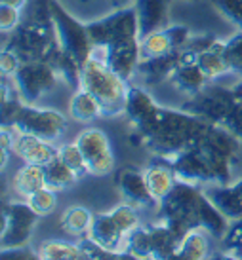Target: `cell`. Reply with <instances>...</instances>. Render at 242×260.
<instances>
[{"mask_svg":"<svg viewBox=\"0 0 242 260\" xmlns=\"http://www.w3.org/2000/svg\"><path fill=\"white\" fill-rule=\"evenodd\" d=\"M21 59L15 53L14 50L10 48H2V53H0V71H2V78H14L15 73L19 71L21 67Z\"/></svg>","mask_w":242,"mask_h":260,"instance_id":"39","label":"cell"},{"mask_svg":"<svg viewBox=\"0 0 242 260\" xmlns=\"http://www.w3.org/2000/svg\"><path fill=\"white\" fill-rule=\"evenodd\" d=\"M238 260H242V258H238Z\"/></svg>","mask_w":242,"mask_h":260,"instance_id":"51","label":"cell"},{"mask_svg":"<svg viewBox=\"0 0 242 260\" xmlns=\"http://www.w3.org/2000/svg\"><path fill=\"white\" fill-rule=\"evenodd\" d=\"M166 159L172 164L179 181L189 182V184H195V186L200 188L213 184L210 166H208L204 154L198 146H191V148H187V150L179 152V154Z\"/></svg>","mask_w":242,"mask_h":260,"instance_id":"11","label":"cell"},{"mask_svg":"<svg viewBox=\"0 0 242 260\" xmlns=\"http://www.w3.org/2000/svg\"><path fill=\"white\" fill-rule=\"evenodd\" d=\"M238 247H242V218H238V220H235V222H231L227 234H225L223 239H221V249H223V251L233 253V251H236Z\"/></svg>","mask_w":242,"mask_h":260,"instance_id":"40","label":"cell"},{"mask_svg":"<svg viewBox=\"0 0 242 260\" xmlns=\"http://www.w3.org/2000/svg\"><path fill=\"white\" fill-rule=\"evenodd\" d=\"M19 23H21V10L0 4V30H2V35L14 32L19 27Z\"/></svg>","mask_w":242,"mask_h":260,"instance_id":"38","label":"cell"},{"mask_svg":"<svg viewBox=\"0 0 242 260\" xmlns=\"http://www.w3.org/2000/svg\"><path fill=\"white\" fill-rule=\"evenodd\" d=\"M143 175H145L147 186H149V192L154 198V202L160 205L166 198L170 196V192L176 188V184L179 182L174 167L166 158H160L156 156V159H153L149 166L143 169Z\"/></svg>","mask_w":242,"mask_h":260,"instance_id":"15","label":"cell"},{"mask_svg":"<svg viewBox=\"0 0 242 260\" xmlns=\"http://www.w3.org/2000/svg\"><path fill=\"white\" fill-rule=\"evenodd\" d=\"M223 127H227L231 133H235L236 137L242 141V101L238 99L236 105L233 107V110L229 112V116L225 118V122L221 123Z\"/></svg>","mask_w":242,"mask_h":260,"instance_id":"41","label":"cell"},{"mask_svg":"<svg viewBox=\"0 0 242 260\" xmlns=\"http://www.w3.org/2000/svg\"><path fill=\"white\" fill-rule=\"evenodd\" d=\"M216 10L220 12L229 23L242 30V0H212Z\"/></svg>","mask_w":242,"mask_h":260,"instance_id":"36","label":"cell"},{"mask_svg":"<svg viewBox=\"0 0 242 260\" xmlns=\"http://www.w3.org/2000/svg\"><path fill=\"white\" fill-rule=\"evenodd\" d=\"M25 202L29 203V207L37 213L38 217H48L58 207V192L44 186L37 190L35 194H31Z\"/></svg>","mask_w":242,"mask_h":260,"instance_id":"33","label":"cell"},{"mask_svg":"<svg viewBox=\"0 0 242 260\" xmlns=\"http://www.w3.org/2000/svg\"><path fill=\"white\" fill-rule=\"evenodd\" d=\"M223 55H225L231 74L242 76V30H238L229 40H225Z\"/></svg>","mask_w":242,"mask_h":260,"instance_id":"35","label":"cell"},{"mask_svg":"<svg viewBox=\"0 0 242 260\" xmlns=\"http://www.w3.org/2000/svg\"><path fill=\"white\" fill-rule=\"evenodd\" d=\"M170 4H172V0H133L141 38L154 32V30L168 27Z\"/></svg>","mask_w":242,"mask_h":260,"instance_id":"16","label":"cell"},{"mask_svg":"<svg viewBox=\"0 0 242 260\" xmlns=\"http://www.w3.org/2000/svg\"><path fill=\"white\" fill-rule=\"evenodd\" d=\"M109 213H111V217L115 218V222L118 224V228L122 230L124 236H130L133 230H138L141 226L138 207H133L130 203L122 202L120 205H117L115 209H111Z\"/></svg>","mask_w":242,"mask_h":260,"instance_id":"32","label":"cell"},{"mask_svg":"<svg viewBox=\"0 0 242 260\" xmlns=\"http://www.w3.org/2000/svg\"><path fill=\"white\" fill-rule=\"evenodd\" d=\"M120 258L122 260H143V258H140V256H133L132 253H126V251L120 253Z\"/></svg>","mask_w":242,"mask_h":260,"instance_id":"46","label":"cell"},{"mask_svg":"<svg viewBox=\"0 0 242 260\" xmlns=\"http://www.w3.org/2000/svg\"><path fill=\"white\" fill-rule=\"evenodd\" d=\"M172 51H176V46H174V40L166 27L141 38V59L160 57V55H166Z\"/></svg>","mask_w":242,"mask_h":260,"instance_id":"30","label":"cell"},{"mask_svg":"<svg viewBox=\"0 0 242 260\" xmlns=\"http://www.w3.org/2000/svg\"><path fill=\"white\" fill-rule=\"evenodd\" d=\"M69 116L78 123H90L103 118V109L94 95L78 87L69 101Z\"/></svg>","mask_w":242,"mask_h":260,"instance_id":"24","label":"cell"},{"mask_svg":"<svg viewBox=\"0 0 242 260\" xmlns=\"http://www.w3.org/2000/svg\"><path fill=\"white\" fill-rule=\"evenodd\" d=\"M208 125L210 122L183 109L172 110L160 107L147 122L133 129L143 135V146L160 158H172L197 145Z\"/></svg>","mask_w":242,"mask_h":260,"instance_id":"1","label":"cell"},{"mask_svg":"<svg viewBox=\"0 0 242 260\" xmlns=\"http://www.w3.org/2000/svg\"><path fill=\"white\" fill-rule=\"evenodd\" d=\"M59 80L58 71L48 61H25L14 76L15 91L27 105L35 103L50 93Z\"/></svg>","mask_w":242,"mask_h":260,"instance_id":"8","label":"cell"},{"mask_svg":"<svg viewBox=\"0 0 242 260\" xmlns=\"http://www.w3.org/2000/svg\"><path fill=\"white\" fill-rule=\"evenodd\" d=\"M113 2H115L118 8H126V4H128V2H133V0H113Z\"/></svg>","mask_w":242,"mask_h":260,"instance_id":"48","label":"cell"},{"mask_svg":"<svg viewBox=\"0 0 242 260\" xmlns=\"http://www.w3.org/2000/svg\"><path fill=\"white\" fill-rule=\"evenodd\" d=\"M181 260H208L212 254V236L202 228L191 230L177 247Z\"/></svg>","mask_w":242,"mask_h":260,"instance_id":"23","label":"cell"},{"mask_svg":"<svg viewBox=\"0 0 242 260\" xmlns=\"http://www.w3.org/2000/svg\"><path fill=\"white\" fill-rule=\"evenodd\" d=\"M223 46H225V42L218 40L212 48H208V50L200 51V53L195 55L197 65L202 69V73L206 74V78L210 80V82L221 78L225 74H231L227 61H225V55H223Z\"/></svg>","mask_w":242,"mask_h":260,"instance_id":"25","label":"cell"},{"mask_svg":"<svg viewBox=\"0 0 242 260\" xmlns=\"http://www.w3.org/2000/svg\"><path fill=\"white\" fill-rule=\"evenodd\" d=\"M10 127L21 133L37 135L50 143H58L67 131V118L56 109H40L35 105L21 103Z\"/></svg>","mask_w":242,"mask_h":260,"instance_id":"6","label":"cell"},{"mask_svg":"<svg viewBox=\"0 0 242 260\" xmlns=\"http://www.w3.org/2000/svg\"><path fill=\"white\" fill-rule=\"evenodd\" d=\"M149 230H151V241H153V260H164L168 258L172 253H176L179 241L174 236V232L170 230L162 220L156 224H151Z\"/></svg>","mask_w":242,"mask_h":260,"instance_id":"28","label":"cell"},{"mask_svg":"<svg viewBox=\"0 0 242 260\" xmlns=\"http://www.w3.org/2000/svg\"><path fill=\"white\" fill-rule=\"evenodd\" d=\"M50 14L61 51L71 55L82 67L94 53L88 27L82 25L73 14H69L59 0H50Z\"/></svg>","mask_w":242,"mask_h":260,"instance_id":"4","label":"cell"},{"mask_svg":"<svg viewBox=\"0 0 242 260\" xmlns=\"http://www.w3.org/2000/svg\"><path fill=\"white\" fill-rule=\"evenodd\" d=\"M46 186V169L44 166L25 164L12 177V190L21 200H27L31 194Z\"/></svg>","mask_w":242,"mask_h":260,"instance_id":"21","label":"cell"},{"mask_svg":"<svg viewBox=\"0 0 242 260\" xmlns=\"http://www.w3.org/2000/svg\"><path fill=\"white\" fill-rule=\"evenodd\" d=\"M86 27L94 50H107L111 46L128 42L132 38H141L138 14L133 6L118 8L117 12H111L101 19L88 23Z\"/></svg>","mask_w":242,"mask_h":260,"instance_id":"5","label":"cell"},{"mask_svg":"<svg viewBox=\"0 0 242 260\" xmlns=\"http://www.w3.org/2000/svg\"><path fill=\"white\" fill-rule=\"evenodd\" d=\"M202 192L231 222L242 218V192L233 182L231 184H208V186H202Z\"/></svg>","mask_w":242,"mask_h":260,"instance_id":"18","label":"cell"},{"mask_svg":"<svg viewBox=\"0 0 242 260\" xmlns=\"http://www.w3.org/2000/svg\"><path fill=\"white\" fill-rule=\"evenodd\" d=\"M88 238L92 241H96L97 245L109 249V251L122 253L128 236L122 234V230L118 228V224L115 222V218L111 217V213H99V215L94 217L92 228L88 232Z\"/></svg>","mask_w":242,"mask_h":260,"instance_id":"17","label":"cell"},{"mask_svg":"<svg viewBox=\"0 0 242 260\" xmlns=\"http://www.w3.org/2000/svg\"><path fill=\"white\" fill-rule=\"evenodd\" d=\"M74 143L82 150L86 159L88 175L92 177H107L115 171V154L107 133L99 127H86L78 133Z\"/></svg>","mask_w":242,"mask_h":260,"instance_id":"10","label":"cell"},{"mask_svg":"<svg viewBox=\"0 0 242 260\" xmlns=\"http://www.w3.org/2000/svg\"><path fill=\"white\" fill-rule=\"evenodd\" d=\"M117 188L122 200L130 203L138 209H149V207H158L154 198L149 192L145 175L136 167H124L117 173Z\"/></svg>","mask_w":242,"mask_h":260,"instance_id":"13","label":"cell"},{"mask_svg":"<svg viewBox=\"0 0 242 260\" xmlns=\"http://www.w3.org/2000/svg\"><path fill=\"white\" fill-rule=\"evenodd\" d=\"M0 4L2 6H12V8H17V10H23V8H27L29 0H0Z\"/></svg>","mask_w":242,"mask_h":260,"instance_id":"45","label":"cell"},{"mask_svg":"<svg viewBox=\"0 0 242 260\" xmlns=\"http://www.w3.org/2000/svg\"><path fill=\"white\" fill-rule=\"evenodd\" d=\"M38 215L25 202L6 203L2 207V236L0 245L2 251L6 249H21L29 245L33 238V230L38 222Z\"/></svg>","mask_w":242,"mask_h":260,"instance_id":"7","label":"cell"},{"mask_svg":"<svg viewBox=\"0 0 242 260\" xmlns=\"http://www.w3.org/2000/svg\"><path fill=\"white\" fill-rule=\"evenodd\" d=\"M0 260H40L37 251H31L27 247L21 249H6L2 251V258Z\"/></svg>","mask_w":242,"mask_h":260,"instance_id":"43","label":"cell"},{"mask_svg":"<svg viewBox=\"0 0 242 260\" xmlns=\"http://www.w3.org/2000/svg\"><path fill=\"white\" fill-rule=\"evenodd\" d=\"M170 84L176 87L177 91H181V93L193 97V95L200 93V91L210 84V80L206 78V74L202 73V69L197 65L195 57H187L183 63L174 71L172 78H170Z\"/></svg>","mask_w":242,"mask_h":260,"instance_id":"19","label":"cell"},{"mask_svg":"<svg viewBox=\"0 0 242 260\" xmlns=\"http://www.w3.org/2000/svg\"><path fill=\"white\" fill-rule=\"evenodd\" d=\"M44 169H46V186L56 190V192L74 186L78 182V179H80L59 156L56 159H51Z\"/></svg>","mask_w":242,"mask_h":260,"instance_id":"29","label":"cell"},{"mask_svg":"<svg viewBox=\"0 0 242 260\" xmlns=\"http://www.w3.org/2000/svg\"><path fill=\"white\" fill-rule=\"evenodd\" d=\"M200 196H202L200 186L179 181L168 198L158 205V217L174 232L179 243L191 230L200 228V222H198Z\"/></svg>","mask_w":242,"mask_h":260,"instance_id":"3","label":"cell"},{"mask_svg":"<svg viewBox=\"0 0 242 260\" xmlns=\"http://www.w3.org/2000/svg\"><path fill=\"white\" fill-rule=\"evenodd\" d=\"M233 184H235V186L238 188V190H240V192H242V177H240V179H238V181L233 182Z\"/></svg>","mask_w":242,"mask_h":260,"instance_id":"50","label":"cell"},{"mask_svg":"<svg viewBox=\"0 0 242 260\" xmlns=\"http://www.w3.org/2000/svg\"><path fill=\"white\" fill-rule=\"evenodd\" d=\"M208 260H238V258H236L233 253H229V251H223V249H221L220 253L210 254V256H208Z\"/></svg>","mask_w":242,"mask_h":260,"instance_id":"44","label":"cell"},{"mask_svg":"<svg viewBox=\"0 0 242 260\" xmlns=\"http://www.w3.org/2000/svg\"><path fill=\"white\" fill-rule=\"evenodd\" d=\"M58 148L59 146H56V143L44 141L31 133L15 131L14 152L25 164H37V166L46 167L51 159L58 158Z\"/></svg>","mask_w":242,"mask_h":260,"instance_id":"14","label":"cell"},{"mask_svg":"<svg viewBox=\"0 0 242 260\" xmlns=\"http://www.w3.org/2000/svg\"><path fill=\"white\" fill-rule=\"evenodd\" d=\"M78 243H80L82 251H84L88 260H122L118 251H109L105 247L97 245L96 241H92L88 236L82 239V241H78Z\"/></svg>","mask_w":242,"mask_h":260,"instance_id":"37","label":"cell"},{"mask_svg":"<svg viewBox=\"0 0 242 260\" xmlns=\"http://www.w3.org/2000/svg\"><path fill=\"white\" fill-rule=\"evenodd\" d=\"M198 222H200L202 230H206L212 238L220 239V241L231 226V220L206 198L204 192L200 196V203H198Z\"/></svg>","mask_w":242,"mask_h":260,"instance_id":"22","label":"cell"},{"mask_svg":"<svg viewBox=\"0 0 242 260\" xmlns=\"http://www.w3.org/2000/svg\"><path fill=\"white\" fill-rule=\"evenodd\" d=\"M158 109H160V105L154 101L153 95L149 93L147 89L130 84L124 114L128 116V120H130V123H132L133 127H138L143 122H147Z\"/></svg>","mask_w":242,"mask_h":260,"instance_id":"20","label":"cell"},{"mask_svg":"<svg viewBox=\"0 0 242 260\" xmlns=\"http://www.w3.org/2000/svg\"><path fill=\"white\" fill-rule=\"evenodd\" d=\"M233 89H235V95H236V97H238V99L242 101V82L238 84V86L233 87Z\"/></svg>","mask_w":242,"mask_h":260,"instance_id":"47","label":"cell"},{"mask_svg":"<svg viewBox=\"0 0 242 260\" xmlns=\"http://www.w3.org/2000/svg\"><path fill=\"white\" fill-rule=\"evenodd\" d=\"M78 87L96 97L103 109V118H115L126 112L130 82L115 73L101 57L92 55L82 65Z\"/></svg>","mask_w":242,"mask_h":260,"instance_id":"2","label":"cell"},{"mask_svg":"<svg viewBox=\"0 0 242 260\" xmlns=\"http://www.w3.org/2000/svg\"><path fill=\"white\" fill-rule=\"evenodd\" d=\"M236 101H238V97L235 95V89L208 84L200 93L193 95L191 99L185 103L183 110L202 118L206 122L221 125L236 105Z\"/></svg>","mask_w":242,"mask_h":260,"instance_id":"9","label":"cell"},{"mask_svg":"<svg viewBox=\"0 0 242 260\" xmlns=\"http://www.w3.org/2000/svg\"><path fill=\"white\" fill-rule=\"evenodd\" d=\"M126 253L140 256L143 260H153V241H151V230L149 226L141 224L138 230H133L126 239Z\"/></svg>","mask_w":242,"mask_h":260,"instance_id":"31","label":"cell"},{"mask_svg":"<svg viewBox=\"0 0 242 260\" xmlns=\"http://www.w3.org/2000/svg\"><path fill=\"white\" fill-rule=\"evenodd\" d=\"M92 211L88 207H82V205H73L61 215L59 218V226L65 234L71 236H88L92 222H94Z\"/></svg>","mask_w":242,"mask_h":260,"instance_id":"27","label":"cell"},{"mask_svg":"<svg viewBox=\"0 0 242 260\" xmlns=\"http://www.w3.org/2000/svg\"><path fill=\"white\" fill-rule=\"evenodd\" d=\"M164 260H181V256H179V254H177V251H176V253H172L168 258H164Z\"/></svg>","mask_w":242,"mask_h":260,"instance_id":"49","label":"cell"},{"mask_svg":"<svg viewBox=\"0 0 242 260\" xmlns=\"http://www.w3.org/2000/svg\"><path fill=\"white\" fill-rule=\"evenodd\" d=\"M40 260H80L84 258L80 243L65 239H46L37 249Z\"/></svg>","mask_w":242,"mask_h":260,"instance_id":"26","label":"cell"},{"mask_svg":"<svg viewBox=\"0 0 242 260\" xmlns=\"http://www.w3.org/2000/svg\"><path fill=\"white\" fill-rule=\"evenodd\" d=\"M187 57H195L193 53L185 50H176L172 53L160 55V57H151V59H141L136 76H140V80L145 86H154V84H160L172 78V74L177 67L183 63Z\"/></svg>","mask_w":242,"mask_h":260,"instance_id":"12","label":"cell"},{"mask_svg":"<svg viewBox=\"0 0 242 260\" xmlns=\"http://www.w3.org/2000/svg\"><path fill=\"white\" fill-rule=\"evenodd\" d=\"M58 156L63 161H65L67 166L73 169L74 173L78 175V177H86L88 175V167H86V159L82 156V150L78 148L76 143H65V145H61L58 148Z\"/></svg>","mask_w":242,"mask_h":260,"instance_id":"34","label":"cell"},{"mask_svg":"<svg viewBox=\"0 0 242 260\" xmlns=\"http://www.w3.org/2000/svg\"><path fill=\"white\" fill-rule=\"evenodd\" d=\"M216 42H218V38L213 37V35H197V37H191V40L185 46V50L189 51V53H193V55H197L200 51L212 48Z\"/></svg>","mask_w":242,"mask_h":260,"instance_id":"42","label":"cell"}]
</instances>
